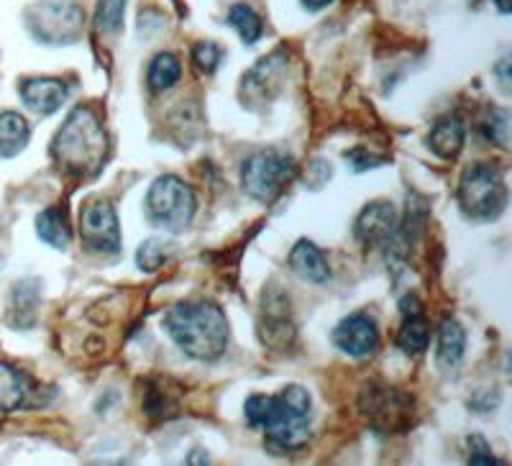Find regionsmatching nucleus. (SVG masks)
Returning a JSON list of instances; mask_svg holds the SVG:
<instances>
[{
	"mask_svg": "<svg viewBox=\"0 0 512 466\" xmlns=\"http://www.w3.org/2000/svg\"><path fill=\"white\" fill-rule=\"evenodd\" d=\"M167 336L180 351L198 362H218L231 344V326L223 308L213 300H187L164 313Z\"/></svg>",
	"mask_w": 512,
	"mask_h": 466,
	"instance_id": "1",
	"label": "nucleus"
},
{
	"mask_svg": "<svg viewBox=\"0 0 512 466\" xmlns=\"http://www.w3.org/2000/svg\"><path fill=\"white\" fill-rule=\"evenodd\" d=\"M49 154L62 175L93 180L108 157V136L98 113L90 105H77L54 134Z\"/></svg>",
	"mask_w": 512,
	"mask_h": 466,
	"instance_id": "2",
	"label": "nucleus"
},
{
	"mask_svg": "<svg viewBox=\"0 0 512 466\" xmlns=\"http://www.w3.org/2000/svg\"><path fill=\"white\" fill-rule=\"evenodd\" d=\"M310 392L300 385H287L272 395V413L264 423V446L272 454L287 456L300 451L310 438Z\"/></svg>",
	"mask_w": 512,
	"mask_h": 466,
	"instance_id": "3",
	"label": "nucleus"
},
{
	"mask_svg": "<svg viewBox=\"0 0 512 466\" xmlns=\"http://www.w3.org/2000/svg\"><path fill=\"white\" fill-rule=\"evenodd\" d=\"M459 205L472 221H497L507 208V185L497 164L479 162L464 169L459 180Z\"/></svg>",
	"mask_w": 512,
	"mask_h": 466,
	"instance_id": "4",
	"label": "nucleus"
},
{
	"mask_svg": "<svg viewBox=\"0 0 512 466\" xmlns=\"http://www.w3.org/2000/svg\"><path fill=\"white\" fill-rule=\"evenodd\" d=\"M149 223L167 233H182L198 213V195L175 175L157 177L144 200Z\"/></svg>",
	"mask_w": 512,
	"mask_h": 466,
	"instance_id": "5",
	"label": "nucleus"
},
{
	"mask_svg": "<svg viewBox=\"0 0 512 466\" xmlns=\"http://www.w3.org/2000/svg\"><path fill=\"white\" fill-rule=\"evenodd\" d=\"M295 177V159L285 152H277V149L251 154L241 164V187H244V193L262 205H272L274 200H280Z\"/></svg>",
	"mask_w": 512,
	"mask_h": 466,
	"instance_id": "6",
	"label": "nucleus"
},
{
	"mask_svg": "<svg viewBox=\"0 0 512 466\" xmlns=\"http://www.w3.org/2000/svg\"><path fill=\"white\" fill-rule=\"evenodd\" d=\"M359 408L361 415L369 420V426L382 433L402 431L413 420V397L408 392L397 390V387L379 385V382L364 387L359 397Z\"/></svg>",
	"mask_w": 512,
	"mask_h": 466,
	"instance_id": "7",
	"label": "nucleus"
},
{
	"mask_svg": "<svg viewBox=\"0 0 512 466\" xmlns=\"http://www.w3.org/2000/svg\"><path fill=\"white\" fill-rule=\"evenodd\" d=\"M31 34L47 44H72L80 39L82 11L72 0H44L26 16Z\"/></svg>",
	"mask_w": 512,
	"mask_h": 466,
	"instance_id": "8",
	"label": "nucleus"
},
{
	"mask_svg": "<svg viewBox=\"0 0 512 466\" xmlns=\"http://www.w3.org/2000/svg\"><path fill=\"white\" fill-rule=\"evenodd\" d=\"M80 236L85 249L95 254L121 251V223L108 198H90L80 208Z\"/></svg>",
	"mask_w": 512,
	"mask_h": 466,
	"instance_id": "9",
	"label": "nucleus"
},
{
	"mask_svg": "<svg viewBox=\"0 0 512 466\" xmlns=\"http://www.w3.org/2000/svg\"><path fill=\"white\" fill-rule=\"evenodd\" d=\"M54 397L52 387L39 385L24 369L0 362V413L44 408Z\"/></svg>",
	"mask_w": 512,
	"mask_h": 466,
	"instance_id": "10",
	"label": "nucleus"
},
{
	"mask_svg": "<svg viewBox=\"0 0 512 466\" xmlns=\"http://www.w3.org/2000/svg\"><path fill=\"white\" fill-rule=\"evenodd\" d=\"M354 233L364 246H390L400 233L397 208L387 200H374L359 213Z\"/></svg>",
	"mask_w": 512,
	"mask_h": 466,
	"instance_id": "11",
	"label": "nucleus"
},
{
	"mask_svg": "<svg viewBox=\"0 0 512 466\" xmlns=\"http://www.w3.org/2000/svg\"><path fill=\"white\" fill-rule=\"evenodd\" d=\"M333 344L338 351L354 359L372 356L379 349V328L372 315L351 313L333 328Z\"/></svg>",
	"mask_w": 512,
	"mask_h": 466,
	"instance_id": "12",
	"label": "nucleus"
},
{
	"mask_svg": "<svg viewBox=\"0 0 512 466\" xmlns=\"http://www.w3.org/2000/svg\"><path fill=\"white\" fill-rule=\"evenodd\" d=\"M285 292L277 290L267 292L262 303V315H259V336H262L264 346H272V349H287V344H292L295 338V328H292V315H290V303H287Z\"/></svg>",
	"mask_w": 512,
	"mask_h": 466,
	"instance_id": "13",
	"label": "nucleus"
},
{
	"mask_svg": "<svg viewBox=\"0 0 512 466\" xmlns=\"http://www.w3.org/2000/svg\"><path fill=\"white\" fill-rule=\"evenodd\" d=\"M67 93H70V88L59 77H26V80L18 82V95H21L26 108L34 111L36 116L57 113L64 100H67Z\"/></svg>",
	"mask_w": 512,
	"mask_h": 466,
	"instance_id": "14",
	"label": "nucleus"
},
{
	"mask_svg": "<svg viewBox=\"0 0 512 466\" xmlns=\"http://www.w3.org/2000/svg\"><path fill=\"white\" fill-rule=\"evenodd\" d=\"M290 269L300 277V280L310 282V285H326L331 280V267H328L326 254L313 244V241L303 239L297 241L290 251Z\"/></svg>",
	"mask_w": 512,
	"mask_h": 466,
	"instance_id": "15",
	"label": "nucleus"
},
{
	"mask_svg": "<svg viewBox=\"0 0 512 466\" xmlns=\"http://www.w3.org/2000/svg\"><path fill=\"white\" fill-rule=\"evenodd\" d=\"M464 141H466L464 121L456 116H448V118H441V121L433 126L425 144H428V149H431L436 157L454 159L456 154L464 149Z\"/></svg>",
	"mask_w": 512,
	"mask_h": 466,
	"instance_id": "16",
	"label": "nucleus"
},
{
	"mask_svg": "<svg viewBox=\"0 0 512 466\" xmlns=\"http://www.w3.org/2000/svg\"><path fill=\"white\" fill-rule=\"evenodd\" d=\"M466 351V331L456 318H443L438 328V349L436 359L441 369H456L464 359Z\"/></svg>",
	"mask_w": 512,
	"mask_h": 466,
	"instance_id": "17",
	"label": "nucleus"
},
{
	"mask_svg": "<svg viewBox=\"0 0 512 466\" xmlns=\"http://www.w3.org/2000/svg\"><path fill=\"white\" fill-rule=\"evenodd\" d=\"M31 139V126L21 113H0V157L13 159L24 152Z\"/></svg>",
	"mask_w": 512,
	"mask_h": 466,
	"instance_id": "18",
	"label": "nucleus"
},
{
	"mask_svg": "<svg viewBox=\"0 0 512 466\" xmlns=\"http://www.w3.org/2000/svg\"><path fill=\"white\" fill-rule=\"evenodd\" d=\"M36 233L52 249H67L72 244V228L64 218V210L57 208V205L41 210L39 218H36Z\"/></svg>",
	"mask_w": 512,
	"mask_h": 466,
	"instance_id": "19",
	"label": "nucleus"
},
{
	"mask_svg": "<svg viewBox=\"0 0 512 466\" xmlns=\"http://www.w3.org/2000/svg\"><path fill=\"white\" fill-rule=\"evenodd\" d=\"M182 77V65L180 59L172 52H159L157 57L149 62V70H146V85L154 95L164 93V90L175 88Z\"/></svg>",
	"mask_w": 512,
	"mask_h": 466,
	"instance_id": "20",
	"label": "nucleus"
},
{
	"mask_svg": "<svg viewBox=\"0 0 512 466\" xmlns=\"http://www.w3.org/2000/svg\"><path fill=\"white\" fill-rule=\"evenodd\" d=\"M428 341H431V328L425 323L423 313L405 315V323H402L400 333H397V346L405 356H420L428 349Z\"/></svg>",
	"mask_w": 512,
	"mask_h": 466,
	"instance_id": "21",
	"label": "nucleus"
},
{
	"mask_svg": "<svg viewBox=\"0 0 512 466\" xmlns=\"http://www.w3.org/2000/svg\"><path fill=\"white\" fill-rule=\"evenodd\" d=\"M228 24L236 29V34L241 36V41H244L246 47L256 44L264 34L262 16H259L251 6H246V3H236V6H231V11H228Z\"/></svg>",
	"mask_w": 512,
	"mask_h": 466,
	"instance_id": "22",
	"label": "nucleus"
},
{
	"mask_svg": "<svg viewBox=\"0 0 512 466\" xmlns=\"http://www.w3.org/2000/svg\"><path fill=\"white\" fill-rule=\"evenodd\" d=\"M175 241L169 239H146L144 244L139 246V251H136V267L141 269V272H157V269H162L164 264H167V259L175 254Z\"/></svg>",
	"mask_w": 512,
	"mask_h": 466,
	"instance_id": "23",
	"label": "nucleus"
},
{
	"mask_svg": "<svg viewBox=\"0 0 512 466\" xmlns=\"http://www.w3.org/2000/svg\"><path fill=\"white\" fill-rule=\"evenodd\" d=\"M479 134L489 144L507 149L510 146V113L502 108H489L482 118H479Z\"/></svg>",
	"mask_w": 512,
	"mask_h": 466,
	"instance_id": "24",
	"label": "nucleus"
},
{
	"mask_svg": "<svg viewBox=\"0 0 512 466\" xmlns=\"http://www.w3.org/2000/svg\"><path fill=\"white\" fill-rule=\"evenodd\" d=\"M128 0H98L95 8V29L100 36H116L123 29V13Z\"/></svg>",
	"mask_w": 512,
	"mask_h": 466,
	"instance_id": "25",
	"label": "nucleus"
},
{
	"mask_svg": "<svg viewBox=\"0 0 512 466\" xmlns=\"http://www.w3.org/2000/svg\"><path fill=\"white\" fill-rule=\"evenodd\" d=\"M144 410L152 420H169L177 415V402L162 387L152 385L149 387V395L144 397Z\"/></svg>",
	"mask_w": 512,
	"mask_h": 466,
	"instance_id": "26",
	"label": "nucleus"
},
{
	"mask_svg": "<svg viewBox=\"0 0 512 466\" xmlns=\"http://www.w3.org/2000/svg\"><path fill=\"white\" fill-rule=\"evenodd\" d=\"M223 59V49L218 47L216 41H198L195 47H192V62L198 67V72L203 75H213L218 70Z\"/></svg>",
	"mask_w": 512,
	"mask_h": 466,
	"instance_id": "27",
	"label": "nucleus"
},
{
	"mask_svg": "<svg viewBox=\"0 0 512 466\" xmlns=\"http://www.w3.org/2000/svg\"><path fill=\"white\" fill-rule=\"evenodd\" d=\"M472 443V454H469V464H500V461L492 456V451L484 446V438L482 436H472L469 438Z\"/></svg>",
	"mask_w": 512,
	"mask_h": 466,
	"instance_id": "28",
	"label": "nucleus"
},
{
	"mask_svg": "<svg viewBox=\"0 0 512 466\" xmlns=\"http://www.w3.org/2000/svg\"><path fill=\"white\" fill-rule=\"evenodd\" d=\"M300 3H303L305 8H308V11H323V8L326 6H331L333 0H300Z\"/></svg>",
	"mask_w": 512,
	"mask_h": 466,
	"instance_id": "29",
	"label": "nucleus"
},
{
	"mask_svg": "<svg viewBox=\"0 0 512 466\" xmlns=\"http://www.w3.org/2000/svg\"><path fill=\"white\" fill-rule=\"evenodd\" d=\"M497 6V11L502 13V16H510V6H512V0H492Z\"/></svg>",
	"mask_w": 512,
	"mask_h": 466,
	"instance_id": "30",
	"label": "nucleus"
},
{
	"mask_svg": "<svg viewBox=\"0 0 512 466\" xmlns=\"http://www.w3.org/2000/svg\"><path fill=\"white\" fill-rule=\"evenodd\" d=\"M507 65H510V59H502V62H500V75H497V77H500L502 85H505V88H507Z\"/></svg>",
	"mask_w": 512,
	"mask_h": 466,
	"instance_id": "31",
	"label": "nucleus"
}]
</instances>
